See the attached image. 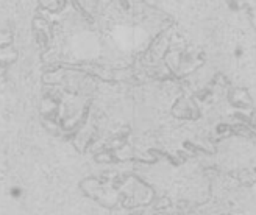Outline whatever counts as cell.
Here are the masks:
<instances>
[{"label": "cell", "mask_w": 256, "mask_h": 215, "mask_svg": "<svg viewBox=\"0 0 256 215\" xmlns=\"http://www.w3.org/2000/svg\"><path fill=\"white\" fill-rule=\"evenodd\" d=\"M22 195H23V190L20 186H11L10 187V196L13 200H19Z\"/></svg>", "instance_id": "6da1fadb"}, {"label": "cell", "mask_w": 256, "mask_h": 215, "mask_svg": "<svg viewBox=\"0 0 256 215\" xmlns=\"http://www.w3.org/2000/svg\"><path fill=\"white\" fill-rule=\"evenodd\" d=\"M241 55H242V48L237 47V48H236V56H241Z\"/></svg>", "instance_id": "7a4b0ae2"}]
</instances>
